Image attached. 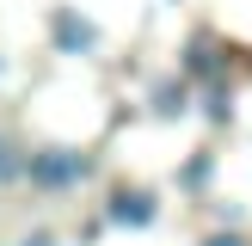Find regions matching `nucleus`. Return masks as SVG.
Masks as SVG:
<instances>
[{"label":"nucleus","mask_w":252,"mask_h":246,"mask_svg":"<svg viewBox=\"0 0 252 246\" xmlns=\"http://www.w3.org/2000/svg\"><path fill=\"white\" fill-rule=\"evenodd\" d=\"M185 68H191V74H209V68H216V56H209V43H191V62H185Z\"/></svg>","instance_id":"6"},{"label":"nucleus","mask_w":252,"mask_h":246,"mask_svg":"<svg viewBox=\"0 0 252 246\" xmlns=\"http://www.w3.org/2000/svg\"><path fill=\"white\" fill-rule=\"evenodd\" d=\"M154 215H160L154 191H142V184H117V191H111V209H105V221H117V228H148Z\"/></svg>","instance_id":"2"},{"label":"nucleus","mask_w":252,"mask_h":246,"mask_svg":"<svg viewBox=\"0 0 252 246\" xmlns=\"http://www.w3.org/2000/svg\"><path fill=\"white\" fill-rule=\"evenodd\" d=\"M209 246H240V240H234V234H216V240H209Z\"/></svg>","instance_id":"10"},{"label":"nucleus","mask_w":252,"mask_h":246,"mask_svg":"<svg viewBox=\"0 0 252 246\" xmlns=\"http://www.w3.org/2000/svg\"><path fill=\"white\" fill-rule=\"evenodd\" d=\"M49 37H56L62 56H86V49L98 43V25H93V19H80L74 6H56V12H49Z\"/></svg>","instance_id":"3"},{"label":"nucleus","mask_w":252,"mask_h":246,"mask_svg":"<svg viewBox=\"0 0 252 246\" xmlns=\"http://www.w3.org/2000/svg\"><path fill=\"white\" fill-rule=\"evenodd\" d=\"M86 172H93V160H86L80 148H37V154H25V179H31L37 191H68Z\"/></svg>","instance_id":"1"},{"label":"nucleus","mask_w":252,"mask_h":246,"mask_svg":"<svg viewBox=\"0 0 252 246\" xmlns=\"http://www.w3.org/2000/svg\"><path fill=\"white\" fill-rule=\"evenodd\" d=\"M209 117L228 123V86H216V92H209Z\"/></svg>","instance_id":"7"},{"label":"nucleus","mask_w":252,"mask_h":246,"mask_svg":"<svg viewBox=\"0 0 252 246\" xmlns=\"http://www.w3.org/2000/svg\"><path fill=\"white\" fill-rule=\"evenodd\" d=\"M203 179H209V154H197L191 166H185V184H203Z\"/></svg>","instance_id":"8"},{"label":"nucleus","mask_w":252,"mask_h":246,"mask_svg":"<svg viewBox=\"0 0 252 246\" xmlns=\"http://www.w3.org/2000/svg\"><path fill=\"white\" fill-rule=\"evenodd\" d=\"M185 111H191V86H185L179 74L160 80V86H154V117H185Z\"/></svg>","instance_id":"4"},{"label":"nucleus","mask_w":252,"mask_h":246,"mask_svg":"<svg viewBox=\"0 0 252 246\" xmlns=\"http://www.w3.org/2000/svg\"><path fill=\"white\" fill-rule=\"evenodd\" d=\"M19 179H25V154L12 135H0V184H19Z\"/></svg>","instance_id":"5"},{"label":"nucleus","mask_w":252,"mask_h":246,"mask_svg":"<svg viewBox=\"0 0 252 246\" xmlns=\"http://www.w3.org/2000/svg\"><path fill=\"white\" fill-rule=\"evenodd\" d=\"M19 246H56V234H49V228H31V234H25Z\"/></svg>","instance_id":"9"}]
</instances>
